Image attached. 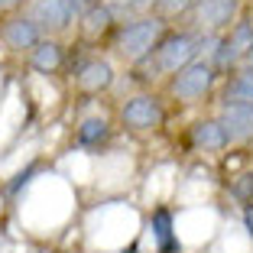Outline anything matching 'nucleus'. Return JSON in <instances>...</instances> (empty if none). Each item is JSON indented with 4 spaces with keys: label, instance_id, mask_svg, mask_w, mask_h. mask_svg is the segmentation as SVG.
<instances>
[{
    "label": "nucleus",
    "instance_id": "f257e3e1",
    "mask_svg": "<svg viewBox=\"0 0 253 253\" xmlns=\"http://www.w3.org/2000/svg\"><path fill=\"white\" fill-rule=\"evenodd\" d=\"M16 221L26 234L52 240L78 227L82 217V188L55 166H45L13 201Z\"/></svg>",
    "mask_w": 253,
    "mask_h": 253
},
{
    "label": "nucleus",
    "instance_id": "f03ea898",
    "mask_svg": "<svg viewBox=\"0 0 253 253\" xmlns=\"http://www.w3.org/2000/svg\"><path fill=\"white\" fill-rule=\"evenodd\" d=\"M88 253H120L143 234V208L126 195H101V201L82 208L78 227Z\"/></svg>",
    "mask_w": 253,
    "mask_h": 253
},
{
    "label": "nucleus",
    "instance_id": "7ed1b4c3",
    "mask_svg": "<svg viewBox=\"0 0 253 253\" xmlns=\"http://www.w3.org/2000/svg\"><path fill=\"white\" fill-rule=\"evenodd\" d=\"M114 117H117V126L124 136L146 140V136H156L169 126V101L159 88L130 91V94L117 97Z\"/></svg>",
    "mask_w": 253,
    "mask_h": 253
},
{
    "label": "nucleus",
    "instance_id": "20e7f679",
    "mask_svg": "<svg viewBox=\"0 0 253 253\" xmlns=\"http://www.w3.org/2000/svg\"><path fill=\"white\" fill-rule=\"evenodd\" d=\"M172 23L163 20L159 13H140V16H130V20H120V26L114 30L111 42H107V55H111L117 65H133V62L146 59L149 49L163 39V33L169 30Z\"/></svg>",
    "mask_w": 253,
    "mask_h": 253
},
{
    "label": "nucleus",
    "instance_id": "39448f33",
    "mask_svg": "<svg viewBox=\"0 0 253 253\" xmlns=\"http://www.w3.org/2000/svg\"><path fill=\"white\" fill-rule=\"evenodd\" d=\"M217 84H221V75L217 68L211 65L208 59H195L188 62L185 68H179L175 75H169L159 91L166 94L169 104H179V107H214V94H217Z\"/></svg>",
    "mask_w": 253,
    "mask_h": 253
},
{
    "label": "nucleus",
    "instance_id": "423d86ee",
    "mask_svg": "<svg viewBox=\"0 0 253 253\" xmlns=\"http://www.w3.org/2000/svg\"><path fill=\"white\" fill-rule=\"evenodd\" d=\"M117 82L120 68L107 52H88L65 78V84L72 88V97H78V101H101L117 91Z\"/></svg>",
    "mask_w": 253,
    "mask_h": 253
},
{
    "label": "nucleus",
    "instance_id": "0eeeda50",
    "mask_svg": "<svg viewBox=\"0 0 253 253\" xmlns=\"http://www.w3.org/2000/svg\"><path fill=\"white\" fill-rule=\"evenodd\" d=\"M94 104L78 111V117L72 124V136H68V149H78V153H88V156H97V153L117 146V140L124 136L114 111H101Z\"/></svg>",
    "mask_w": 253,
    "mask_h": 253
},
{
    "label": "nucleus",
    "instance_id": "6e6552de",
    "mask_svg": "<svg viewBox=\"0 0 253 253\" xmlns=\"http://www.w3.org/2000/svg\"><path fill=\"white\" fill-rule=\"evenodd\" d=\"M143 240H149L153 253H188L179 237L172 201H156L143 208Z\"/></svg>",
    "mask_w": 253,
    "mask_h": 253
},
{
    "label": "nucleus",
    "instance_id": "1a4fd4ad",
    "mask_svg": "<svg viewBox=\"0 0 253 253\" xmlns=\"http://www.w3.org/2000/svg\"><path fill=\"white\" fill-rule=\"evenodd\" d=\"M117 26H120V13L114 10V3L97 0V3H88V7L82 10L72 39H78L82 45H88L94 52H107V42H111Z\"/></svg>",
    "mask_w": 253,
    "mask_h": 253
},
{
    "label": "nucleus",
    "instance_id": "9d476101",
    "mask_svg": "<svg viewBox=\"0 0 253 253\" xmlns=\"http://www.w3.org/2000/svg\"><path fill=\"white\" fill-rule=\"evenodd\" d=\"M82 10H84L82 0H30L26 13L39 23V30H42L45 36L72 39Z\"/></svg>",
    "mask_w": 253,
    "mask_h": 253
},
{
    "label": "nucleus",
    "instance_id": "9b49d317",
    "mask_svg": "<svg viewBox=\"0 0 253 253\" xmlns=\"http://www.w3.org/2000/svg\"><path fill=\"white\" fill-rule=\"evenodd\" d=\"M182 140H185V146L192 149V153H198V156L221 159L224 153L231 149V136H227V130H224L221 117H217L214 111H201L198 117L188 120Z\"/></svg>",
    "mask_w": 253,
    "mask_h": 253
},
{
    "label": "nucleus",
    "instance_id": "f8f14e48",
    "mask_svg": "<svg viewBox=\"0 0 253 253\" xmlns=\"http://www.w3.org/2000/svg\"><path fill=\"white\" fill-rule=\"evenodd\" d=\"M42 36L45 33L39 30V23L33 20L26 10L0 20V52L10 55V59H26V55L42 42Z\"/></svg>",
    "mask_w": 253,
    "mask_h": 253
},
{
    "label": "nucleus",
    "instance_id": "ddd939ff",
    "mask_svg": "<svg viewBox=\"0 0 253 253\" xmlns=\"http://www.w3.org/2000/svg\"><path fill=\"white\" fill-rule=\"evenodd\" d=\"M244 7L247 0H201L182 26H192L195 33H208V36H221L237 23Z\"/></svg>",
    "mask_w": 253,
    "mask_h": 253
},
{
    "label": "nucleus",
    "instance_id": "4468645a",
    "mask_svg": "<svg viewBox=\"0 0 253 253\" xmlns=\"http://www.w3.org/2000/svg\"><path fill=\"white\" fill-rule=\"evenodd\" d=\"M65 65H68V39H55V36H42V42L23 59V68L30 75L59 78V82H65Z\"/></svg>",
    "mask_w": 253,
    "mask_h": 253
},
{
    "label": "nucleus",
    "instance_id": "2eb2a0df",
    "mask_svg": "<svg viewBox=\"0 0 253 253\" xmlns=\"http://www.w3.org/2000/svg\"><path fill=\"white\" fill-rule=\"evenodd\" d=\"M231 136V149H253V104H221L211 107Z\"/></svg>",
    "mask_w": 253,
    "mask_h": 253
},
{
    "label": "nucleus",
    "instance_id": "dca6fc26",
    "mask_svg": "<svg viewBox=\"0 0 253 253\" xmlns=\"http://www.w3.org/2000/svg\"><path fill=\"white\" fill-rule=\"evenodd\" d=\"M221 104H253V72L237 65L231 75H224L214 94V107Z\"/></svg>",
    "mask_w": 253,
    "mask_h": 253
},
{
    "label": "nucleus",
    "instance_id": "f3484780",
    "mask_svg": "<svg viewBox=\"0 0 253 253\" xmlns=\"http://www.w3.org/2000/svg\"><path fill=\"white\" fill-rule=\"evenodd\" d=\"M221 198H227L234 208L253 205V166H244V169L224 175L221 179Z\"/></svg>",
    "mask_w": 253,
    "mask_h": 253
},
{
    "label": "nucleus",
    "instance_id": "a211bd4d",
    "mask_svg": "<svg viewBox=\"0 0 253 253\" xmlns=\"http://www.w3.org/2000/svg\"><path fill=\"white\" fill-rule=\"evenodd\" d=\"M198 3L201 0H156V3H153V13H159L169 23H185Z\"/></svg>",
    "mask_w": 253,
    "mask_h": 253
},
{
    "label": "nucleus",
    "instance_id": "6ab92c4d",
    "mask_svg": "<svg viewBox=\"0 0 253 253\" xmlns=\"http://www.w3.org/2000/svg\"><path fill=\"white\" fill-rule=\"evenodd\" d=\"M237 224H240V231L247 234V240L253 244V205H244V208H237Z\"/></svg>",
    "mask_w": 253,
    "mask_h": 253
},
{
    "label": "nucleus",
    "instance_id": "aec40b11",
    "mask_svg": "<svg viewBox=\"0 0 253 253\" xmlns=\"http://www.w3.org/2000/svg\"><path fill=\"white\" fill-rule=\"evenodd\" d=\"M26 7H30V0H0V20L13 16V13H23Z\"/></svg>",
    "mask_w": 253,
    "mask_h": 253
},
{
    "label": "nucleus",
    "instance_id": "412c9836",
    "mask_svg": "<svg viewBox=\"0 0 253 253\" xmlns=\"http://www.w3.org/2000/svg\"><path fill=\"white\" fill-rule=\"evenodd\" d=\"M120 253H146V247H143V234H140L136 240H130V244H126Z\"/></svg>",
    "mask_w": 253,
    "mask_h": 253
},
{
    "label": "nucleus",
    "instance_id": "4be33fe9",
    "mask_svg": "<svg viewBox=\"0 0 253 253\" xmlns=\"http://www.w3.org/2000/svg\"><path fill=\"white\" fill-rule=\"evenodd\" d=\"M240 65H244V68H250V72H253V45L247 49V55H244V62H240Z\"/></svg>",
    "mask_w": 253,
    "mask_h": 253
},
{
    "label": "nucleus",
    "instance_id": "5701e85b",
    "mask_svg": "<svg viewBox=\"0 0 253 253\" xmlns=\"http://www.w3.org/2000/svg\"><path fill=\"white\" fill-rule=\"evenodd\" d=\"M250 7H253V0H250Z\"/></svg>",
    "mask_w": 253,
    "mask_h": 253
}]
</instances>
